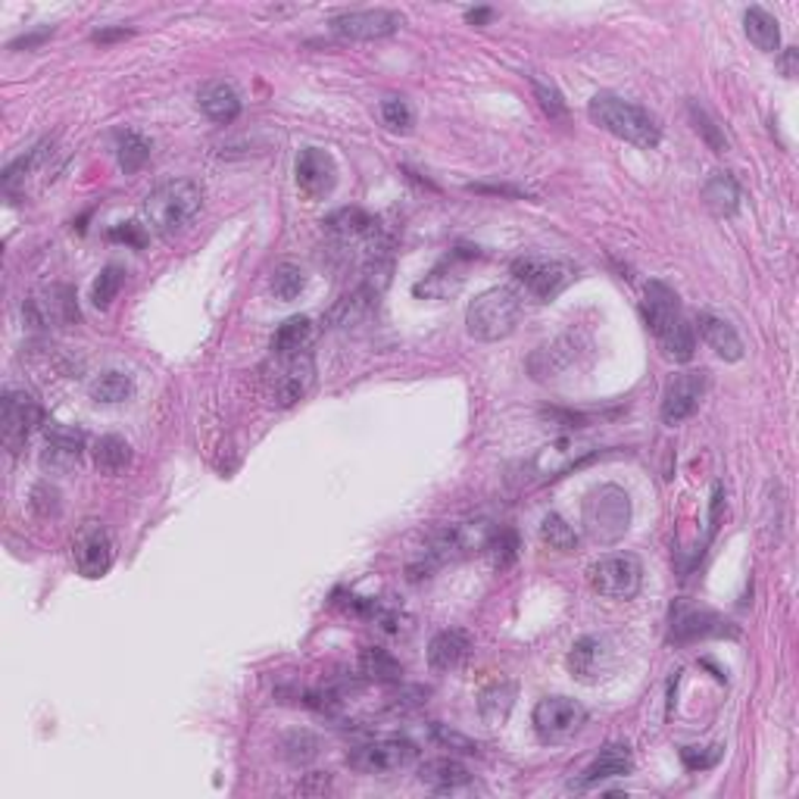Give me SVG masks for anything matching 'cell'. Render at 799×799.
I'll use <instances>...</instances> for the list:
<instances>
[{"instance_id":"cell-25","label":"cell","mask_w":799,"mask_h":799,"mask_svg":"<svg viewBox=\"0 0 799 799\" xmlns=\"http://www.w3.org/2000/svg\"><path fill=\"white\" fill-rule=\"evenodd\" d=\"M315 344V325L310 315H291L288 322H281L272 334V356L288 360V356H303Z\"/></svg>"},{"instance_id":"cell-37","label":"cell","mask_w":799,"mask_h":799,"mask_svg":"<svg viewBox=\"0 0 799 799\" xmlns=\"http://www.w3.org/2000/svg\"><path fill=\"white\" fill-rule=\"evenodd\" d=\"M272 294L279 297V300H297V297L303 294V288H307V276H303V269L294 266V262H281L276 266V272H272Z\"/></svg>"},{"instance_id":"cell-11","label":"cell","mask_w":799,"mask_h":799,"mask_svg":"<svg viewBox=\"0 0 799 799\" xmlns=\"http://www.w3.org/2000/svg\"><path fill=\"white\" fill-rule=\"evenodd\" d=\"M44 422V413L38 406V400L25 391H7V397L0 403V435L7 450L19 453L29 437L35 435L38 425Z\"/></svg>"},{"instance_id":"cell-16","label":"cell","mask_w":799,"mask_h":799,"mask_svg":"<svg viewBox=\"0 0 799 799\" xmlns=\"http://www.w3.org/2000/svg\"><path fill=\"white\" fill-rule=\"evenodd\" d=\"M478 253L469 250V247H459V250H453L447 260H440L425 276V279L418 281L416 288H413V294L418 300H444V297L456 294L459 288H463V281L469 276V262L475 260Z\"/></svg>"},{"instance_id":"cell-40","label":"cell","mask_w":799,"mask_h":799,"mask_svg":"<svg viewBox=\"0 0 799 799\" xmlns=\"http://www.w3.org/2000/svg\"><path fill=\"white\" fill-rule=\"evenodd\" d=\"M691 120H694L696 132L709 141V147H713L715 154H725V151H728V138H725V132L718 128V122L709 116L706 106H699L696 101H691Z\"/></svg>"},{"instance_id":"cell-29","label":"cell","mask_w":799,"mask_h":799,"mask_svg":"<svg viewBox=\"0 0 799 799\" xmlns=\"http://www.w3.org/2000/svg\"><path fill=\"white\" fill-rule=\"evenodd\" d=\"M512 703H516V684L512 681H494L487 691H481V699H478L481 722L487 728H500L512 713Z\"/></svg>"},{"instance_id":"cell-44","label":"cell","mask_w":799,"mask_h":799,"mask_svg":"<svg viewBox=\"0 0 799 799\" xmlns=\"http://www.w3.org/2000/svg\"><path fill=\"white\" fill-rule=\"evenodd\" d=\"M110 238L113 241H125V243H135V247H144V226L138 222H128V226H120L110 231Z\"/></svg>"},{"instance_id":"cell-42","label":"cell","mask_w":799,"mask_h":799,"mask_svg":"<svg viewBox=\"0 0 799 799\" xmlns=\"http://www.w3.org/2000/svg\"><path fill=\"white\" fill-rule=\"evenodd\" d=\"M531 82H535V94H538L543 113H550L553 120H557V116H565V104H562V94H559L557 87L553 85L547 87L543 82H538V79H531Z\"/></svg>"},{"instance_id":"cell-4","label":"cell","mask_w":799,"mask_h":799,"mask_svg":"<svg viewBox=\"0 0 799 799\" xmlns=\"http://www.w3.org/2000/svg\"><path fill=\"white\" fill-rule=\"evenodd\" d=\"M581 525L593 543H619L631 528V497L619 485L593 487L581 504Z\"/></svg>"},{"instance_id":"cell-5","label":"cell","mask_w":799,"mask_h":799,"mask_svg":"<svg viewBox=\"0 0 799 799\" xmlns=\"http://www.w3.org/2000/svg\"><path fill=\"white\" fill-rule=\"evenodd\" d=\"M521 315V297L512 288H490L485 294H478L469 303L466 313V329L475 341H504L509 338Z\"/></svg>"},{"instance_id":"cell-35","label":"cell","mask_w":799,"mask_h":799,"mask_svg":"<svg viewBox=\"0 0 799 799\" xmlns=\"http://www.w3.org/2000/svg\"><path fill=\"white\" fill-rule=\"evenodd\" d=\"M116 157L125 173H138L141 166L151 159V141L138 132H122L116 141Z\"/></svg>"},{"instance_id":"cell-2","label":"cell","mask_w":799,"mask_h":799,"mask_svg":"<svg viewBox=\"0 0 799 799\" xmlns=\"http://www.w3.org/2000/svg\"><path fill=\"white\" fill-rule=\"evenodd\" d=\"M588 116L593 120V125H600L603 132L627 141V144H634V147H643V151L660 147L662 128L660 122L650 116V110L631 104V101L612 94V91L593 94L591 104H588Z\"/></svg>"},{"instance_id":"cell-21","label":"cell","mask_w":799,"mask_h":799,"mask_svg":"<svg viewBox=\"0 0 799 799\" xmlns=\"http://www.w3.org/2000/svg\"><path fill=\"white\" fill-rule=\"evenodd\" d=\"M569 672L572 678L584 681V684H596L609 672L612 665V653L603 637H581L569 650Z\"/></svg>"},{"instance_id":"cell-8","label":"cell","mask_w":799,"mask_h":799,"mask_svg":"<svg viewBox=\"0 0 799 799\" xmlns=\"http://www.w3.org/2000/svg\"><path fill=\"white\" fill-rule=\"evenodd\" d=\"M490 535H494V525L485 519L456 521V525L440 528L435 538H432V543H428V550H425L428 569L453 562V559L471 557V553H485Z\"/></svg>"},{"instance_id":"cell-9","label":"cell","mask_w":799,"mask_h":799,"mask_svg":"<svg viewBox=\"0 0 799 799\" xmlns=\"http://www.w3.org/2000/svg\"><path fill=\"white\" fill-rule=\"evenodd\" d=\"M591 588L606 600H634L643 584V562L634 553H612L588 569Z\"/></svg>"},{"instance_id":"cell-17","label":"cell","mask_w":799,"mask_h":799,"mask_svg":"<svg viewBox=\"0 0 799 799\" xmlns=\"http://www.w3.org/2000/svg\"><path fill=\"white\" fill-rule=\"evenodd\" d=\"M25 319L35 329H66L72 322H79V307L75 294L63 284H53L48 291H41L32 300H25Z\"/></svg>"},{"instance_id":"cell-47","label":"cell","mask_w":799,"mask_h":799,"mask_svg":"<svg viewBox=\"0 0 799 799\" xmlns=\"http://www.w3.org/2000/svg\"><path fill=\"white\" fill-rule=\"evenodd\" d=\"M485 19H490V10H471L469 13V22H485Z\"/></svg>"},{"instance_id":"cell-22","label":"cell","mask_w":799,"mask_h":799,"mask_svg":"<svg viewBox=\"0 0 799 799\" xmlns=\"http://www.w3.org/2000/svg\"><path fill=\"white\" fill-rule=\"evenodd\" d=\"M713 634H725V622L709 609H699L687 600H678L672 606V637L675 641H696V637H713Z\"/></svg>"},{"instance_id":"cell-43","label":"cell","mask_w":799,"mask_h":799,"mask_svg":"<svg viewBox=\"0 0 799 799\" xmlns=\"http://www.w3.org/2000/svg\"><path fill=\"white\" fill-rule=\"evenodd\" d=\"M681 759H684V765L691 768V771H703V768H713L718 759H722V747H709V753H703L699 747H687V749H681Z\"/></svg>"},{"instance_id":"cell-30","label":"cell","mask_w":799,"mask_h":799,"mask_svg":"<svg viewBox=\"0 0 799 799\" xmlns=\"http://www.w3.org/2000/svg\"><path fill=\"white\" fill-rule=\"evenodd\" d=\"M744 29L747 38L759 48L762 53H778L781 48V29H778V19L771 17L762 7H749L744 13Z\"/></svg>"},{"instance_id":"cell-28","label":"cell","mask_w":799,"mask_h":799,"mask_svg":"<svg viewBox=\"0 0 799 799\" xmlns=\"http://www.w3.org/2000/svg\"><path fill=\"white\" fill-rule=\"evenodd\" d=\"M703 204L713 209V216H718V219L734 216L740 209V185H737V178L725 173V169L709 175L706 185H703Z\"/></svg>"},{"instance_id":"cell-36","label":"cell","mask_w":799,"mask_h":799,"mask_svg":"<svg viewBox=\"0 0 799 799\" xmlns=\"http://www.w3.org/2000/svg\"><path fill=\"white\" fill-rule=\"evenodd\" d=\"M485 553L490 557L494 562V569H509L516 557H519V538H516V531L512 528H494V535L487 540Z\"/></svg>"},{"instance_id":"cell-19","label":"cell","mask_w":799,"mask_h":799,"mask_svg":"<svg viewBox=\"0 0 799 799\" xmlns=\"http://www.w3.org/2000/svg\"><path fill=\"white\" fill-rule=\"evenodd\" d=\"M338 185V166L331 159L329 151L319 147H307L297 157V188L307 194L310 200H322L329 197Z\"/></svg>"},{"instance_id":"cell-32","label":"cell","mask_w":799,"mask_h":799,"mask_svg":"<svg viewBox=\"0 0 799 799\" xmlns=\"http://www.w3.org/2000/svg\"><path fill=\"white\" fill-rule=\"evenodd\" d=\"M360 672L375 684H394L403 678V665L384 646H365L360 653Z\"/></svg>"},{"instance_id":"cell-7","label":"cell","mask_w":799,"mask_h":799,"mask_svg":"<svg viewBox=\"0 0 799 799\" xmlns=\"http://www.w3.org/2000/svg\"><path fill=\"white\" fill-rule=\"evenodd\" d=\"M262 384H266V397L272 406H279V409L294 406L297 400L307 397V391L313 384V353L288 356V360L272 356V365L266 369Z\"/></svg>"},{"instance_id":"cell-1","label":"cell","mask_w":799,"mask_h":799,"mask_svg":"<svg viewBox=\"0 0 799 799\" xmlns=\"http://www.w3.org/2000/svg\"><path fill=\"white\" fill-rule=\"evenodd\" d=\"M643 315H646V325L656 334V341H660V347L665 350L668 360H675V363L694 360V325L687 322V315L681 313L678 294L665 281H650L643 288Z\"/></svg>"},{"instance_id":"cell-15","label":"cell","mask_w":799,"mask_h":799,"mask_svg":"<svg viewBox=\"0 0 799 799\" xmlns=\"http://www.w3.org/2000/svg\"><path fill=\"white\" fill-rule=\"evenodd\" d=\"M403 17L394 10H347L331 19V32L347 41H378L400 32Z\"/></svg>"},{"instance_id":"cell-38","label":"cell","mask_w":799,"mask_h":799,"mask_svg":"<svg viewBox=\"0 0 799 799\" xmlns=\"http://www.w3.org/2000/svg\"><path fill=\"white\" fill-rule=\"evenodd\" d=\"M122 284H125V272H122L120 266H106L104 272L94 279V288H91V303L97 307V310H106L116 297H120Z\"/></svg>"},{"instance_id":"cell-34","label":"cell","mask_w":799,"mask_h":799,"mask_svg":"<svg viewBox=\"0 0 799 799\" xmlns=\"http://www.w3.org/2000/svg\"><path fill=\"white\" fill-rule=\"evenodd\" d=\"M540 540H543L550 550L572 553L574 547H578V531H574L572 525L562 519V516L550 512V516H543V521H540Z\"/></svg>"},{"instance_id":"cell-6","label":"cell","mask_w":799,"mask_h":799,"mask_svg":"<svg viewBox=\"0 0 799 799\" xmlns=\"http://www.w3.org/2000/svg\"><path fill=\"white\" fill-rule=\"evenodd\" d=\"M347 765L369 778H394L418 765V747L403 737H378L356 747L347 756Z\"/></svg>"},{"instance_id":"cell-27","label":"cell","mask_w":799,"mask_h":799,"mask_svg":"<svg viewBox=\"0 0 799 799\" xmlns=\"http://www.w3.org/2000/svg\"><path fill=\"white\" fill-rule=\"evenodd\" d=\"M696 325H699L703 341H706V344H709L725 363L744 360V341H740V334L734 331L730 322H725V319H718V315L713 313H699Z\"/></svg>"},{"instance_id":"cell-20","label":"cell","mask_w":799,"mask_h":799,"mask_svg":"<svg viewBox=\"0 0 799 799\" xmlns=\"http://www.w3.org/2000/svg\"><path fill=\"white\" fill-rule=\"evenodd\" d=\"M631 768H634L631 749L625 744H606L593 756V762L574 778L572 787L574 790H588V787L612 781V778H625V775H631Z\"/></svg>"},{"instance_id":"cell-39","label":"cell","mask_w":799,"mask_h":799,"mask_svg":"<svg viewBox=\"0 0 799 799\" xmlns=\"http://www.w3.org/2000/svg\"><path fill=\"white\" fill-rule=\"evenodd\" d=\"M584 453L588 450H581L574 440H559V444H553V447H547V450L540 453L538 466L543 471H550V478H553L557 471L569 469L572 463H578V456H584Z\"/></svg>"},{"instance_id":"cell-24","label":"cell","mask_w":799,"mask_h":799,"mask_svg":"<svg viewBox=\"0 0 799 799\" xmlns=\"http://www.w3.org/2000/svg\"><path fill=\"white\" fill-rule=\"evenodd\" d=\"M471 637L463 627H447L432 637L428 643V665L432 672H456L463 662L469 660Z\"/></svg>"},{"instance_id":"cell-12","label":"cell","mask_w":799,"mask_h":799,"mask_svg":"<svg viewBox=\"0 0 799 799\" xmlns=\"http://www.w3.org/2000/svg\"><path fill=\"white\" fill-rule=\"evenodd\" d=\"M512 279L521 288V294H528L531 300L538 303H547L574 279L572 266L565 262H553V260H516L512 262Z\"/></svg>"},{"instance_id":"cell-14","label":"cell","mask_w":799,"mask_h":799,"mask_svg":"<svg viewBox=\"0 0 799 799\" xmlns=\"http://www.w3.org/2000/svg\"><path fill=\"white\" fill-rule=\"evenodd\" d=\"M706 387H709V375L706 372H681V375H675L662 391V422L665 425L687 422L699 409V403L706 397Z\"/></svg>"},{"instance_id":"cell-46","label":"cell","mask_w":799,"mask_h":799,"mask_svg":"<svg viewBox=\"0 0 799 799\" xmlns=\"http://www.w3.org/2000/svg\"><path fill=\"white\" fill-rule=\"evenodd\" d=\"M122 35H128V32H125V29H120V32H97L94 41H110V38H122Z\"/></svg>"},{"instance_id":"cell-33","label":"cell","mask_w":799,"mask_h":799,"mask_svg":"<svg viewBox=\"0 0 799 799\" xmlns=\"http://www.w3.org/2000/svg\"><path fill=\"white\" fill-rule=\"evenodd\" d=\"M91 400L94 403H125V400L135 394V384L125 372H104L91 382Z\"/></svg>"},{"instance_id":"cell-31","label":"cell","mask_w":799,"mask_h":799,"mask_svg":"<svg viewBox=\"0 0 799 799\" xmlns=\"http://www.w3.org/2000/svg\"><path fill=\"white\" fill-rule=\"evenodd\" d=\"M94 466L104 475H122L132 466V444L120 435H104L94 444Z\"/></svg>"},{"instance_id":"cell-45","label":"cell","mask_w":799,"mask_h":799,"mask_svg":"<svg viewBox=\"0 0 799 799\" xmlns=\"http://www.w3.org/2000/svg\"><path fill=\"white\" fill-rule=\"evenodd\" d=\"M793 63H797V51H787V60H784V72L793 79Z\"/></svg>"},{"instance_id":"cell-3","label":"cell","mask_w":799,"mask_h":799,"mask_svg":"<svg viewBox=\"0 0 799 799\" xmlns=\"http://www.w3.org/2000/svg\"><path fill=\"white\" fill-rule=\"evenodd\" d=\"M204 207V191L191 178H173L163 181L159 188L147 194L141 216H144V228L154 235H173L181 226H188L194 216Z\"/></svg>"},{"instance_id":"cell-26","label":"cell","mask_w":799,"mask_h":799,"mask_svg":"<svg viewBox=\"0 0 799 799\" xmlns=\"http://www.w3.org/2000/svg\"><path fill=\"white\" fill-rule=\"evenodd\" d=\"M418 784L437 790V793H453V790H463L466 784H471V775L466 765L450 756H440V759H428V762L418 765Z\"/></svg>"},{"instance_id":"cell-13","label":"cell","mask_w":799,"mask_h":799,"mask_svg":"<svg viewBox=\"0 0 799 799\" xmlns=\"http://www.w3.org/2000/svg\"><path fill=\"white\" fill-rule=\"evenodd\" d=\"M113 557H116V547L113 538L101 521H85L79 528V535L72 540V559H75V569L82 578H104L113 569Z\"/></svg>"},{"instance_id":"cell-41","label":"cell","mask_w":799,"mask_h":799,"mask_svg":"<svg viewBox=\"0 0 799 799\" xmlns=\"http://www.w3.org/2000/svg\"><path fill=\"white\" fill-rule=\"evenodd\" d=\"M382 120L384 125L391 128V132H400V135H406V132H413V110L409 104L403 101V97H384L382 101Z\"/></svg>"},{"instance_id":"cell-18","label":"cell","mask_w":799,"mask_h":799,"mask_svg":"<svg viewBox=\"0 0 799 799\" xmlns=\"http://www.w3.org/2000/svg\"><path fill=\"white\" fill-rule=\"evenodd\" d=\"M82 453H85V435H82L79 428H70V425H51L48 435H44L41 469L66 475V471H72L79 463H82Z\"/></svg>"},{"instance_id":"cell-23","label":"cell","mask_w":799,"mask_h":799,"mask_svg":"<svg viewBox=\"0 0 799 799\" xmlns=\"http://www.w3.org/2000/svg\"><path fill=\"white\" fill-rule=\"evenodd\" d=\"M197 106H200L212 122L228 125V122H235L241 116V94H238V87L226 82V79H212V82L200 85V91H197Z\"/></svg>"},{"instance_id":"cell-10","label":"cell","mask_w":799,"mask_h":799,"mask_svg":"<svg viewBox=\"0 0 799 799\" xmlns=\"http://www.w3.org/2000/svg\"><path fill=\"white\" fill-rule=\"evenodd\" d=\"M531 725L543 744H565L588 725V709L572 696H543L535 706Z\"/></svg>"}]
</instances>
